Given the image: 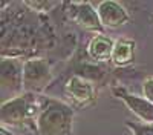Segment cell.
I'll return each mask as SVG.
<instances>
[{
  "instance_id": "6da1fadb",
  "label": "cell",
  "mask_w": 153,
  "mask_h": 135,
  "mask_svg": "<svg viewBox=\"0 0 153 135\" xmlns=\"http://www.w3.org/2000/svg\"><path fill=\"white\" fill-rule=\"evenodd\" d=\"M35 121L40 135H72L74 109L61 100L45 97L38 101Z\"/></svg>"
},
{
  "instance_id": "7a4b0ae2",
  "label": "cell",
  "mask_w": 153,
  "mask_h": 135,
  "mask_svg": "<svg viewBox=\"0 0 153 135\" xmlns=\"http://www.w3.org/2000/svg\"><path fill=\"white\" fill-rule=\"evenodd\" d=\"M35 112H38V103L34 104L28 94H22L2 103L0 120L3 128H22Z\"/></svg>"
},
{
  "instance_id": "3957f363",
  "label": "cell",
  "mask_w": 153,
  "mask_h": 135,
  "mask_svg": "<svg viewBox=\"0 0 153 135\" xmlns=\"http://www.w3.org/2000/svg\"><path fill=\"white\" fill-rule=\"evenodd\" d=\"M0 71H2L0 72V81H2L3 101L25 94L23 61L12 57H2V60H0Z\"/></svg>"
},
{
  "instance_id": "277c9868",
  "label": "cell",
  "mask_w": 153,
  "mask_h": 135,
  "mask_svg": "<svg viewBox=\"0 0 153 135\" xmlns=\"http://www.w3.org/2000/svg\"><path fill=\"white\" fill-rule=\"evenodd\" d=\"M52 81V71L45 58H28L23 61L25 94H35L46 89Z\"/></svg>"
},
{
  "instance_id": "5b68a950",
  "label": "cell",
  "mask_w": 153,
  "mask_h": 135,
  "mask_svg": "<svg viewBox=\"0 0 153 135\" xmlns=\"http://www.w3.org/2000/svg\"><path fill=\"white\" fill-rule=\"evenodd\" d=\"M113 94L141 123H153V103L149 101L144 95L130 94L121 88H113Z\"/></svg>"
},
{
  "instance_id": "8992f818",
  "label": "cell",
  "mask_w": 153,
  "mask_h": 135,
  "mask_svg": "<svg viewBox=\"0 0 153 135\" xmlns=\"http://www.w3.org/2000/svg\"><path fill=\"white\" fill-rule=\"evenodd\" d=\"M71 19L78 25L80 28H83L86 31H92V32H97V34H103V31H104V26L100 20L97 8H94L89 2L72 3Z\"/></svg>"
},
{
  "instance_id": "52a82bcc",
  "label": "cell",
  "mask_w": 153,
  "mask_h": 135,
  "mask_svg": "<svg viewBox=\"0 0 153 135\" xmlns=\"http://www.w3.org/2000/svg\"><path fill=\"white\" fill-rule=\"evenodd\" d=\"M97 11H98V16L103 26L109 29H117L130 20L127 9L120 2H115V0L100 2L97 6Z\"/></svg>"
},
{
  "instance_id": "ba28073f",
  "label": "cell",
  "mask_w": 153,
  "mask_h": 135,
  "mask_svg": "<svg viewBox=\"0 0 153 135\" xmlns=\"http://www.w3.org/2000/svg\"><path fill=\"white\" fill-rule=\"evenodd\" d=\"M65 92L78 106H87L95 100V88L92 81H89L80 75H74L68 80L65 86Z\"/></svg>"
},
{
  "instance_id": "9c48e42d",
  "label": "cell",
  "mask_w": 153,
  "mask_h": 135,
  "mask_svg": "<svg viewBox=\"0 0 153 135\" xmlns=\"http://www.w3.org/2000/svg\"><path fill=\"white\" fill-rule=\"evenodd\" d=\"M115 48V40L112 37L103 34H95L87 43V54L95 61H109L112 60V52Z\"/></svg>"
},
{
  "instance_id": "30bf717a",
  "label": "cell",
  "mask_w": 153,
  "mask_h": 135,
  "mask_svg": "<svg viewBox=\"0 0 153 135\" xmlns=\"http://www.w3.org/2000/svg\"><path fill=\"white\" fill-rule=\"evenodd\" d=\"M135 54H136V43L132 39H121L115 40V48L112 52V63L115 66H129L130 63L135 61Z\"/></svg>"
},
{
  "instance_id": "8fae6325",
  "label": "cell",
  "mask_w": 153,
  "mask_h": 135,
  "mask_svg": "<svg viewBox=\"0 0 153 135\" xmlns=\"http://www.w3.org/2000/svg\"><path fill=\"white\" fill-rule=\"evenodd\" d=\"M126 126L130 129L132 135H153V123H132V121H126Z\"/></svg>"
},
{
  "instance_id": "7c38bea8",
  "label": "cell",
  "mask_w": 153,
  "mask_h": 135,
  "mask_svg": "<svg viewBox=\"0 0 153 135\" xmlns=\"http://www.w3.org/2000/svg\"><path fill=\"white\" fill-rule=\"evenodd\" d=\"M143 95L153 103V77H147L143 81Z\"/></svg>"
},
{
  "instance_id": "4fadbf2b",
  "label": "cell",
  "mask_w": 153,
  "mask_h": 135,
  "mask_svg": "<svg viewBox=\"0 0 153 135\" xmlns=\"http://www.w3.org/2000/svg\"><path fill=\"white\" fill-rule=\"evenodd\" d=\"M26 5L34 9H38V11H48L49 8L55 6L57 3L55 2H26Z\"/></svg>"
}]
</instances>
